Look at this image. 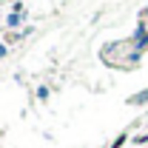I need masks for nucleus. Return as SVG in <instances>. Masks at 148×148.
<instances>
[]
</instances>
